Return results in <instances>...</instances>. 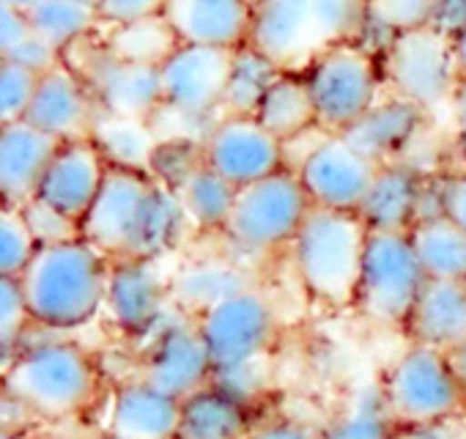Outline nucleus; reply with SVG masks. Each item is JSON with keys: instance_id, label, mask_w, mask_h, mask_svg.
I'll return each instance as SVG.
<instances>
[{"instance_id": "f257e3e1", "label": "nucleus", "mask_w": 466, "mask_h": 439, "mask_svg": "<svg viewBox=\"0 0 466 439\" xmlns=\"http://www.w3.org/2000/svg\"><path fill=\"white\" fill-rule=\"evenodd\" d=\"M113 259L91 242L72 240L39 248L31 267L17 278L36 327L72 332L105 311Z\"/></svg>"}, {"instance_id": "f03ea898", "label": "nucleus", "mask_w": 466, "mask_h": 439, "mask_svg": "<svg viewBox=\"0 0 466 439\" xmlns=\"http://www.w3.org/2000/svg\"><path fill=\"white\" fill-rule=\"evenodd\" d=\"M365 0H267L253 15L250 47L302 75L335 45L362 42Z\"/></svg>"}, {"instance_id": "7ed1b4c3", "label": "nucleus", "mask_w": 466, "mask_h": 439, "mask_svg": "<svg viewBox=\"0 0 466 439\" xmlns=\"http://www.w3.org/2000/svg\"><path fill=\"white\" fill-rule=\"evenodd\" d=\"M102 373L96 360L66 338L20 343L17 360L4 371L6 401L42 420H66L83 414L99 395Z\"/></svg>"}, {"instance_id": "20e7f679", "label": "nucleus", "mask_w": 466, "mask_h": 439, "mask_svg": "<svg viewBox=\"0 0 466 439\" xmlns=\"http://www.w3.org/2000/svg\"><path fill=\"white\" fill-rule=\"evenodd\" d=\"M368 237L360 214L313 206L289 248L299 283L329 308H354Z\"/></svg>"}, {"instance_id": "39448f33", "label": "nucleus", "mask_w": 466, "mask_h": 439, "mask_svg": "<svg viewBox=\"0 0 466 439\" xmlns=\"http://www.w3.org/2000/svg\"><path fill=\"white\" fill-rule=\"evenodd\" d=\"M310 209L313 203L297 170L283 168L280 173L239 189L222 237L245 259H267L291 248Z\"/></svg>"}, {"instance_id": "423d86ee", "label": "nucleus", "mask_w": 466, "mask_h": 439, "mask_svg": "<svg viewBox=\"0 0 466 439\" xmlns=\"http://www.w3.org/2000/svg\"><path fill=\"white\" fill-rule=\"evenodd\" d=\"M319 127L329 135L349 132L368 110L379 105L381 64L362 42L335 45L321 53L305 72Z\"/></svg>"}, {"instance_id": "0eeeda50", "label": "nucleus", "mask_w": 466, "mask_h": 439, "mask_svg": "<svg viewBox=\"0 0 466 439\" xmlns=\"http://www.w3.org/2000/svg\"><path fill=\"white\" fill-rule=\"evenodd\" d=\"M398 425L458 420L466 412V390L455 379L447 354L411 343L379 382Z\"/></svg>"}, {"instance_id": "6e6552de", "label": "nucleus", "mask_w": 466, "mask_h": 439, "mask_svg": "<svg viewBox=\"0 0 466 439\" xmlns=\"http://www.w3.org/2000/svg\"><path fill=\"white\" fill-rule=\"evenodd\" d=\"M425 286L428 278L411 237L370 231L354 308L376 324L403 327Z\"/></svg>"}, {"instance_id": "1a4fd4ad", "label": "nucleus", "mask_w": 466, "mask_h": 439, "mask_svg": "<svg viewBox=\"0 0 466 439\" xmlns=\"http://www.w3.org/2000/svg\"><path fill=\"white\" fill-rule=\"evenodd\" d=\"M381 77L392 97L420 105L425 113L450 105L461 86L455 42L436 26L403 34L390 42L381 61Z\"/></svg>"}, {"instance_id": "9d476101", "label": "nucleus", "mask_w": 466, "mask_h": 439, "mask_svg": "<svg viewBox=\"0 0 466 439\" xmlns=\"http://www.w3.org/2000/svg\"><path fill=\"white\" fill-rule=\"evenodd\" d=\"M64 61L80 75L107 116L151 121L162 110L159 69L116 58L99 36H83L64 50Z\"/></svg>"}, {"instance_id": "9b49d317", "label": "nucleus", "mask_w": 466, "mask_h": 439, "mask_svg": "<svg viewBox=\"0 0 466 439\" xmlns=\"http://www.w3.org/2000/svg\"><path fill=\"white\" fill-rule=\"evenodd\" d=\"M214 371L264 360L275 335L278 313L261 289H245L195 316Z\"/></svg>"}, {"instance_id": "f8f14e48", "label": "nucleus", "mask_w": 466, "mask_h": 439, "mask_svg": "<svg viewBox=\"0 0 466 439\" xmlns=\"http://www.w3.org/2000/svg\"><path fill=\"white\" fill-rule=\"evenodd\" d=\"M233 56L237 50L181 45L162 66V107L176 113L184 121H217L222 113L228 80L233 72Z\"/></svg>"}, {"instance_id": "ddd939ff", "label": "nucleus", "mask_w": 466, "mask_h": 439, "mask_svg": "<svg viewBox=\"0 0 466 439\" xmlns=\"http://www.w3.org/2000/svg\"><path fill=\"white\" fill-rule=\"evenodd\" d=\"M294 170L313 206L357 214L379 173V162L354 148L343 135L324 132Z\"/></svg>"}, {"instance_id": "4468645a", "label": "nucleus", "mask_w": 466, "mask_h": 439, "mask_svg": "<svg viewBox=\"0 0 466 439\" xmlns=\"http://www.w3.org/2000/svg\"><path fill=\"white\" fill-rule=\"evenodd\" d=\"M146 341L143 379L178 401L211 384L214 362L192 313L173 305L157 332Z\"/></svg>"}, {"instance_id": "2eb2a0df", "label": "nucleus", "mask_w": 466, "mask_h": 439, "mask_svg": "<svg viewBox=\"0 0 466 439\" xmlns=\"http://www.w3.org/2000/svg\"><path fill=\"white\" fill-rule=\"evenodd\" d=\"M203 157L237 189L289 168L286 146L256 116H219L203 138Z\"/></svg>"}, {"instance_id": "dca6fc26", "label": "nucleus", "mask_w": 466, "mask_h": 439, "mask_svg": "<svg viewBox=\"0 0 466 439\" xmlns=\"http://www.w3.org/2000/svg\"><path fill=\"white\" fill-rule=\"evenodd\" d=\"M151 187L154 179L148 173L110 168L94 206L80 223L83 240L99 248L113 261L129 259Z\"/></svg>"}, {"instance_id": "f3484780", "label": "nucleus", "mask_w": 466, "mask_h": 439, "mask_svg": "<svg viewBox=\"0 0 466 439\" xmlns=\"http://www.w3.org/2000/svg\"><path fill=\"white\" fill-rule=\"evenodd\" d=\"M157 264L159 261L116 259L110 267L105 313L116 330L129 338H151L170 313V281Z\"/></svg>"}, {"instance_id": "a211bd4d", "label": "nucleus", "mask_w": 466, "mask_h": 439, "mask_svg": "<svg viewBox=\"0 0 466 439\" xmlns=\"http://www.w3.org/2000/svg\"><path fill=\"white\" fill-rule=\"evenodd\" d=\"M102 116L105 110L80 80V75L66 61H61L39 77V88L25 121L61 143H72L91 140Z\"/></svg>"}, {"instance_id": "6ab92c4d", "label": "nucleus", "mask_w": 466, "mask_h": 439, "mask_svg": "<svg viewBox=\"0 0 466 439\" xmlns=\"http://www.w3.org/2000/svg\"><path fill=\"white\" fill-rule=\"evenodd\" d=\"M107 170H110V165L94 140L61 143L58 154L53 157V162L39 184L36 200L53 206L56 211L77 220V223H83V217L94 206V200L107 179Z\"/></svg>"}, {"instance_id": "aec40b11", "label": "nucleus", "mask_w": 466, "mask_h": 439, "mask_svg": "<svg viewBox=\"0 0 466 439\" xmlns=\"http://www.w3.org/2000/svg\"><path fill=\"white\" fill-rule=\"evenodd\" d=\"M253 15L250 0H167L162 17L181 45L242 50L250 42Z\"/></svg>"}, {"instance_id": "412c9836", "label": "nucleus", "mask_w": 466, "mask_h": 439, "mask_svg": "<svg viewBox=\"0 0 466 439\" xmlns=\"http://www.w3.org/2000/svg\"><path fill=\"white\" fill-rule=\"evenodd\" d=\"M181 401L148 379H132L116 387L105 434L113 439H178Z\"/></svg>"}, {"instance_id": "4be33fe9", "label": "nucleus", "mask_w": 466, "mask_h": 439, "mask_svg": "<svg viewBox=\"0 0 466 439\" xmlns=\"http://www.w3.org/2000/svg\"><path fill=\"white\" fill-rule=\"evenodd\" d=\"M58 148L61 140L36 129L25 118L0 124V192L6 206L20 209L36 198Z\"/></svg>"}, {"instance_id": "5701e85b", "label": "nucleus", "mask_w": 466, "mask_h": 439, "mask_svg": "<svg viewBox=\"0 0 466 439\" xmlns=\"http://www.w3.org/2000/svg\"><path fill=\"white\" fill-rule=\"evenodd\" d=\"M425 121L428 113L420 105L390 97L379 99V105L368 110L349 132H343V138L373 162L387 165L398 162V157L422 135Z\"/></svg>"}, {"instance_id": "b1692460", "label": "nucleus", "mask_w": 466, "mask_h": 439, "mask_svg": "<svg viewBox=\"0 0 466 439\" xmlns=\"http://www.w3.org/2000/svg\"><path fill=\"white\" fill-rule=\"evenodd\" d=\"M425 176L409 162L379 165V173L360 206V217L368 231L409 234L417 223V200Z\"/></svg>"}, {"instance_id": "393cba45", "label": "nucleus", "mask_w": 466, "mask_h": 439, "mask_svg": "<svg viewBox=\"0 0 466 439\" xmlns=\"http://www.w3.org/2000/svg\"><path fill=\"white\" fill-rule=\"evenodd\" d=\"M403 327L411 343L439 352H450L466 341V283L428 281Z\"/></svg>"}, {"instance_id": "a878e982", "label": "nucleus", "mask_w": 466, "mask_h": 439, "mask_svg": "<svg viewBox=\"0 0 466 439\" xmlns=\"http://www.w3.org/2000/svg\"><path fill=\"white\" fill-rule=\"evenodd\" d=\"M245 289H253L250 272L245 264L233 259H208L181 267L170 278V297L173 305L200 316L208 308L225 302L228 297L239 294Z\"/></svg>"}, {"instance_id": "bb28decb", "label": "nucleus", "mask_w": 466, "mask_h": 439, "mask_svg": "<svg viewBox=\"0 0 466 439\" xmlns=\"http://www.w3.org/2000/svg\"><path fill=\"white\" fill-rule=\"evenodd\" d=\"M253 409L208 384L181 401L178 439H248Z\"/></svg>"}, {"instance_id": "cd10ccee", "label": "nucleus", "mask_w": 466, "mask_h": 439, "mask_svg": "<svg viewBox=\"0 0 466 439\" xmlns=\"http://www.w3.org/2000/svg\"><path fill=\"white\" fill-rule=\"evenodd\" d=\"M187 231H192V226L184 211L181 195L154 181L129 259L159 261L184 242Z\"/></svg>"}, {"instance_id": "c85d7f7f", "label": "nucleus", "mask_w": 466, "mask_h": 439, "mask_svg": "<svg viewBox=\"0 0 466 439\" xmlns=\"http://www.w3.org/2000/svg\"><path fill=\"white\" fill-rule=\"evenodd\" d=\"M256 118L283 143H294L302 135H308L310 129L319 127V116H316V105L308 88L305 75H291L283 72L275 86L267 91Z\"/></svg>"}, {"instance_id": "c756f323", "label": "nucleus", "mask_w": 466, "mask_h": 439, "mask_svg": "<svg viewBox=\"0 0 466 439\" xmlns=\"http://www.w3.org/2000/svg\"><path fill=\"white\" fill-rule=\"evenodd\" d=\"M409 237L428 281L466 283V231L441 217L414 226Z\"/></svg>"}, {"instance_id": "7c9ffc66", "label": "nucleus", "mask_w": 466, "mask_h": 439, "mask_svg": "<svg viewBox=\"0 0 466 439\" xmlns=\"http://www.w3.org/2000/svg\"><path fill=\"white\" fill-rule=\"evenodd\" d=\"M99 39L116 58L154 69H159L181 47V39L165 17H151L129 26H107Z\"/></svg>"}, {"instance_id": "2f4dec72", "label": "nucleus", "mask_w": 466, "mask_h": 439, "mask_svg": "<svg viewBox=\"0 0 466 439\" xmlns=\"http://www.w3.org/2000/svg\"><path fill=\"white\" fill-rule=\"evenodd\" d=\"M178 195H181L184 211L189 217V226L195 231L222 234L228 229L233 206H237L239 189L206 165L181 187Z\"/></svg>"}, {"instance_id": "473e14b6", "label": "nucleus", "mask_w": 466, "mask_h": 439, "mask_svg": "<svg viewBox=\"0 0 466 439\" xmlns=\"http://www.w3.org/2000/svg\"><path fill=\"white\" fill-rule=\"evenodd\" d=\"M91 140L99 146L110 168H127V170H140V173H148L151 154L159 143L151 121L121 118V116H107V113L99 118Z\"/></svg>"}, {"instance_id": "72a5a7b5", "label": "nucleus", "mask_w": 466, "mask_h": 439, "mask_svg": "<svg viewBox=\"0 0 466 439\" xmlns=\"http://www.w3.org/2000/svg\"><path fill=\"white\" fill-rule=\"evenodd\" d=\"M28 20L34 31L61 53L102 26L99 0H36V6L28 12Z\"/></svg>"}, {"instance_id": "f704fd0d", "label": "nucleus", "mask_w": 466, "mask_h": 439, "mask_svg": "<svg viewBox=\"0 0 466 439\" xmlns=\"http://www.w3.org/2000/svg\"><path fill=\"white\" fill-rule=\"evenodd\" d=\"M280 75L283 69L275 66L267 56H261L250 45L237 50L225 102H222V116H256L267 91L275 86Z\"/></svg>"}, {"instance_id": "c9c22d12", "label": "nucleus", "mask_w": 466, "mask_h": 439, "mask_svg": "<svg viewBox=\"0 0 466 439\" xmlns=\"http://www.w3.org/2000/svg\"><path fill=\"white\" fill-rule=\"evenodd\" d=\"M439 6L441 0H365L362 45L373 42L387 50L392 39L433 26Z\"/></svg>"}, {"instance_id": "e433bc0d", "label": "nucleus", "mask_w": 466, "mask_h": 439, "mask_svg": "<svg viewBox=\"0 0 466 439\" xmlns=\"http://www.w3.org/2000/svg\"><path fill=\"white\" fill-rule=\"evenodd\" d=\"M398 423L392 420L381 384L362 387L349 406L321 431V439H395Z\"/></svg>"}, {"instance_id": "4c0bfd02", "label": "nucleus", "mask_w": 466, "mask_h": 439, "mask_svg": "<svg viewBox=\"0 0 466 439\" xmlns=\"http://www.w3.org/2000/svg\"><path fill=\"white\" fill-rule=\"evenodd\" d=\"M206 168V157H203V138H189V135H167L159 138L154 154H151V165H148V176L167 187L181 192V187L200 170Z\"/></svg>"}, {"instance_id": "58836bf2", "label": "nucleus", "mask_w": 466, "mask_h": 439, "mask_svg": "<svg viewBox=\"0 0 466 439\" xmlns=\"http://www.w3.org/2000/svg\"><path fill=\"white\" fill-rule=\"evenodd\" d=\"M34 327L23 286L17 278H0V357L4 371L17 360L20 343Z\"/></svg>"}, {"instance_id": "ea45409f", "label": "nucleus", "mask_w": 466, "mask_h": 439, "mask_svg": "<svg viewBox=\"0 0 466 439\" xmlns=\"http://www.w3.org/2000/svg\"><path fill=\"white\" fill-rule=\"evenodd\" d=\"M36 253L39 245L31 237L20 209L4 206L0 211V278H20Z\"/></svg>"}, {"instance_id": "a19ab883", "label": "nucleus", "mask_w": 466, "mask_h": 439, "mask_svg": "<svg viewBox=\"0 0 466 439\" xmlns=\"http://www.w3.org/2000/svg\"><path fill=\"white\" fill-rule=\"evenodd\" d=\"M39 72L0 58V124L23 121L39 88Z\"/></svg>"}, {"instance_id": "79ce46f5", "label": "nucleus", "mask_w": 466, "mask_h": 439, "mask_svg": "<svg viewBox=\"0 0 466 439\" xmlns=\"http://www.w3.org/2000/svg\"><path fill=\"white\" fill-rule=\"evenodd\" d=\"M20 214L25 220V226L31 231V237L36 240L39 248H50V245H64L72 240H80V223L61 211H56L53 206L42 203V200H28L25 206H20Z\"/></svg>"}, {"instance_id": "37998d69", "label": "nucleus", "mask_w": 466, "mask_h": 439, "mask_svg": "<svg viewBox=\"0 0 466 439\" xmlns=\"http://www.w3.org/2000/svg\"><path fill=\"white\" fill-rule=\"evenodd\" d=\"M211 384L228 393L230 398H237L239 403H245L248 409H253V403H258L269 387V373H267L264 360H256V362L214 371Z\"/></svg>"}, {"instance_id": "c03bdc74", "label": "nucleus", "mask_w": 466, "mask_h": 439, "mask_svg": "<svg viewBox=\"0 0 466 439\" xmlns=\"http://www.w3.org/2000/svg\"><path fill=\"white\" fill-rule=\"evenodd\" d=\"M167 0H99V23L107 26H129L165 15Z\"/></svg>"}, {"instance_id": "a18cd8bd", "label": "nucleus", "mask_w": 466, "mask_h": 439, "mask_svg": "<svg viewBox=\"0 0 466 439\" xmlns=\"http://www.w3.org/2000/svg\"><path fill=\"white\" fill-rule=\"evenodd\" d=\"M31 34H34V26L28 20V12H20L15 6L0 4V56L15 50Z\"/></svg>"}, {"instance_id": "49530a36", "label": "nucleus", "mask_w": 466, "mask_h": 439, "mask_svg": "<svg viewBox=\"0 0 466 439\" xmlns=\"http://www.w3.org/2000/svg\"><path fill=\"white\" fill-rule=\"evenodd\" d=\"M441 189H444V217L461 231H466V170L444 173Z\"/></svg>"}, {"instance_id": "de8ad7c7", "label": "nucleus", "mask_w": 466, "mask_h": 439, "mask_svg": "<svg viewBox=\"0 0 466 439\" xmlns=\"http://www.w3.org/2000/svg\"><path fill=\"white\" fill-rule=\"evenodd\" d=\"M248 439H321V431H313L299 420L278 417V420H267L261 425H253Z\"/></svg>"}, {"instance_id": "09e8293b", "label": "nucleus", "mask_w": 466, "mask_h": 439, "mask_svg": "<svg viewBox=\"0 0 466 439\" xmlns=\"http://www.w3.org/2000/svg\"><path fill=\"white\" fill-rule=\"evenodd\" d=\"M463 417L441 420V423H420V425H398L395 439H466Z\"/></svg>"}, {"instance_id": "8fccbe9b", "label": "nucleus", "mask_w": 466, "mask_h": 439, "mask_svg": "<svg viewBox=\"0 0 466 439\" xmlns=\"http://www.w3.org/2000/svg\"><path fill=\"white\" fill-rule=\"evenodd\" d=\"M452 116H455V127H458V143H461V151L466 157V80H461V86L455 91Z\"/></svg>"}, {"instance_id": "3c124183", "label": "nucleus", "mask_w": 466, "mask_h": 439, "mask_svg": "<svg viewBox=\"0 0 466 439\" xmlns=\"http://www.w3.org/2000/svg\"><path fill=\"white\" fill-rule=\"evenodd\" d=\"M444 354H447V362H450L455 379H458V382L463 384V390H466V341H461L458 346H452V349L444 352Z\"/></svg>"}, {"instance_id": "603ef678", "label": "nucleus", "mask_w": 466, "mask_h": 439, "mask_svg": "<svg viewBox=\"0 0 466 439\" xmlns=\"http://www.w3.org/2000/svg\"><path fill=\"white\" fill-rule=\"evenodd\" d=\"M452 42H455V58H458L461 80H466V26L452 36Z\"/></svg>"}, {"instance_id": "864d4df0", "label": "nucleus", "mask_w": 466, "mask_h": 439, "mask_svg": "<svg viewBox=\"0 0 466 439\" xmlns=\"http://www.w3.org/2000/svg\"><path fill=\"white\" fill-rule=\"evenodd\" d=\"M0 439H31L23 428H4V436Z\"/></svg>"}, {"instance_id": "5fc2aeb1", "label": "nucleus", "mask_w": 466, "mask_h": 439, "mask_svg": "<svg viewBox=\"0 0 466 439\" xmlns=\"http://www.w3.org/2000/svg\"><path fill=\"white\" fill-rule=\"evenodd\" d=\"M261 4H267V0H250V6H253V9H258Z\"/></svg>"}, {"instance_id": "6e6d98bb", "label": "nucleus", "mask_w": 466, "mask_h": 439, "mask_svg": "<svg viewBox=\"0 0 466 439\" xmlns=\"http://www.w3.org/2000/svg\"><path fill=\"white\" fill-rule=\"evenodd\" d=\"M99 439H113V436H107V434H102V436H99Z\"/></svg>"}]
</instances>
